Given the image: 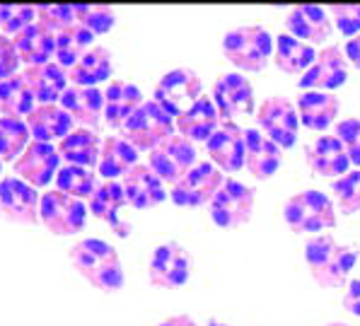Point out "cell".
Returning a JSON list of instances; mask_svg holds the SVG:
<instances>
[{
  "instance_id": "obj_50",
  "label": "cell",
  "mask_w": 360,
  "mask_h": 326,
  "mask_svg": "<svg viewBox=\"0 0 360 326\" xmlns=\"http://www.w3.org/2000/svg\"><path fill=\"white\" fill-rule=\"evenodd\" d=\"M0 116H3V109H0Z\"/></svg>"
},
{
  "instance_id": "obj_24",
  "label": "cell",
  "mask_w": 360,
  "mask_h": 326,
  "mask_svg": "<svg viewBox=\"0 0 360 326\" xmlns=\"http://www.w3.org/2000/svg\"><path fill=\"white\" fill-rule=\"evenodd\" d=\"M288 34L300 39V41H326L331 37V20L329 10L317 5H297L290 8L285 15Z\"/></svg>"
},
{
  "instance_id": "obj_3",
  "label": "cell",
  "mask_w": 360,
  "mask_h": 326,
  "mask_svg": "<svg viewBox=\"0 0 360 326\" xmlns=\"http://www.w3.org/2000/svg\"><path fill=\"white\" fill-rule=\"evenodd\" d=\"M223 53L240 73H262L274 53V39L262 25H242L223 37Z\"/></svg>"
},
{
  "instance_id": "obj_10",
  "label": "cell",
  "mask_w": 360,
  "mask_h": 326,
  "mask_svg": "<svg viewBox=\"0 0 360 326\" xmlns=\"http://www.w3.org/2000/svg\"><path fill=\"white\" fill-rule=\"evenodd\" d=\"M225 176L213 162H198L176 186H172V203L181 208H198L206 206L215 198V193L223 189Z\"/></svg>"
},
{
  "instance_id": "obj_36",
  "label": "cell",
  "mask_w": 360,
  "mask_h": 326,
  "mask_svg": "<svg viewBox=\"0 0 360 326\" xmlns=\"http://www.w3.org/2000/svg\"><path fill=\"white\" fill-rule=\"evenodd\" d=\"M30 129H27V121L20 116H0V157L3 162H15L22 152L30 145Z\"/></svg>"
},
{
  "instance_id": "obj_11",
  "label": "cell",
  "mask_w": 360,
  "mask_h": 326,
  "mask_svg": "<svg viewBox=\"0 0 360 326\" xmlns=\"http://www.w3.org/2000/svg\"><path fill=\"white\" fill-rule=\"evenodd\" d=\"M191 273V256L176 242H165V244L155 247L150 263H148V278L158 288H181L189 280Z\"/></svg>"
},
{
  "instance_id": "obj_13",
  "label": "cell",
  "mask_w": 360,
  "mask_h": 326,
  "mask_svg": "<svg viewBox=\"0 0 360 326\" xmlns=\"http://www.w3.org/2000/svg\"><path fill=\"white\" fill-rule=\"evenodd\" d=\"M39 203L41 196L34 186L22 181L20 176H3L0 179V215L10 223L18 225H37L39 220Z\"/></svg>"
},
{
  "instance_id": "obj_2",
  "label": "cell",
  "mask_w": 360,
  "mask_h": 326,
  "mask_svg": "<svg viewBox=\"0 0 360 326\" xmlns=\"http://www.w3.org/2000/svg\"><path fill=\"white\" fill-rule=\"evenodd\" d=\"M304 261L322 288H343L358 263V249L339 244L334 237L317 235L304 244Z\"/></svg>"
},
{
  "instance_id": "obj_23",
  "label": "cell",
  "mask_w": 360,
  "mask_h": 326,
  "mask_svg": "<svg viewBox=\"0 0 360 326\" xmlns=\"http://www.w3.org/2000/svg\"><path fill=\"white\" fill-rule=\"evenodd\" d=\"M30 90L34 92L39 104H58L63 92L68 90V70L60 68L56 60L51 63H41V65H27L22 70Z\"/></svg>"
},
{
  "instance_id": "obj_49",
  "label": "cell",
  "mask_w": 360,
  "mask_h": 326,
  "mask_svg": "<svg viewBox=\"0 0 360 326\" xmlns=\"http://www.w3.org/2000/svg\"><path fill=\"white\" fill-rule=\"evenodd\" d=\"M0 174H3V157H0Z\"/></svg>"
},
{
  "instance_id": "obj_45",
  "label": "cell",
  "mask_w": 360,
  "mask_h": 326,
  "mask_svg": "<svg viewBox=\"0 0 360 326\" xmlns=\"http://www.w3.org/2000/svg\"><path fill=\"white\" fill-rule=\"evenodd\" d=\"M346 56L360 70V34L353 37V39H348V41H346Z\"/></svg>"
},
{
  "instance_id": "obj_25",
  "label": "cell",
  "mask_w": 360,
  "mask_h": 326,
  "mask_svg": "<svg viewBox=\"0 0 360 326\" xmlns=\"http://www.w3.org/2000/svg\"><path fill=\"white\" fill-rule=\"evenodd\" d=\"M245 143H247L245 167L249 169V174L254 179H269V176L278 172L281 162H283V152H281V148L269 136H264L259 129H247Z\"/></svg>"
},
{
  "instance_id": "obj_46",
  "label": "cell",
  "mask_w": 360,
  "mask_h": 326,
  "mask_svg": "<svg viewBox=\"0 0 360 326\" xmlns=\"http://www.w3.org/2000/svg\"><path fill=\"white\" fill-rule=\"evenodd\" d=\"M158 326H198L193 319L189 317V314H174V317H167L162 319Z\"/></svg>"
},
{
  "instance_id": "obj_7",
  "label": "cell",
  "mask_w": 360,
  "mask_h": 326,
  "mask_svg": "<svg viewBox=\"0 0 360 326\" xmlns=\"http://www.w3.org/2000/svg\"><path fill=\"white\" fill-rule=\"evenodd\" d=\"M203 97V80L191 68H174L155 85V102L169 116H181Z\"/></svg>"
},
{
  "instance_id": "obj_42",
  "label": "cell",
  "mask_w": 360,
  "mask_h": 326,
  "mask_svg": "<svg viewBox=\"0 0 360 326\" xmlns=\"http://www.w3.org/2000/svg\"><path fill=\"white\" fill-rule=\"evenodd\" d=\"M329 15L343 37L353 39L360 34V5H334L329 8Z\"/></svg>"
},
{
  "instance_id": "obj_28",
  "label": "cell",
  "mask_w": 360,
  "mask_h": 326,
  "mask_svg": "<svg viewBox=\"0 0 360 326\" xmlns=\"http://www.w3.org/2000/svg\"><path fill=\"white\" fill-rule=\"evenodd\" d=\"M102 138L97 136V131L87 129H75L70 136H65L58 143V155L60 159H65V164H77V167H97L99 157H102Z\"/></svg>"
},
{
  "instance_id": "obj_39",
  "label": "cell",
  "mask_w": 360,
  "mask_h": 326,
  "mask_svg": "<svg viewBox=\"0 0 360 326\" xmlns=\"http://www.w3.org/2000/svg\"><path fill=\"white\" fill-rule=\"evenodd\" d=\"M77 22L92 34H107L116 25V10L109 5H77Z\"/></svg>"
},
{
  "instance_id": "obj_38",
  "label": "cell",
  "mask_w": 360,
  "mask_h": 326,
  "mask_svg": "<svg viewBox=\"0 0 360 326\" xmlns=\"http://www.w3.org/2000/svg\"><path fill=\"white\" fill-rule=\"evenodd\" d=\"M331 191L339 203V211L343 215H353L360 211V169L339 176L331 181Z\"/></svg>"
},
{
  "instance_id": "obj_27",
  "label": "cell",
  "mask_w": 360,
  "mask_h": 326,
  "mask_svg": "<svg viewBox=\"0 0 360 326\" xmlns=\"http://www.w3.org/2000/svg\"><path fill=\"white\" fill-rule=\"evenodd\" d=\"M20 58L27 65H41L56 60V34L41 22H32L27 30L13 37Z\"/></svg>"
},
{
  "instance_id": "obj_17",
  "label": "cell",
  "mask_w": 360,
  "mask_h": 326,
  "mask_svg": "<svg viewBox=\"0 0 360 326\" xmlns=\"http://www.w3.org/2000/svg\"><path fill=\"white\" fill-rule=\"evenodd\" d=\"M213 102L220 119L232 121L254 112V87L242 73H225L213 85Z\"/></svg>"
},
{
  "instance_id": "obj_21",
  "label": "cell",
  "mask_w": 360,
  "mask_h": 326,
  "mask_svg": "<svg viewBox=\"0 0 360 326\" xmlns=\"http://www.w3.org/2000/svg\"><path fill=\"white\" fill-rule=\"evenodd\" d=\"M304 159H307L309 169L319 176H343L348 174V152L343 148V143L336 136H319L317 141H312L307 148H304Z\"/></svg>"
},
{
  "instance_id": "obj_19",
  "label": "cell",
  "mask_w": 360,
  "mask_h": 326,
  "mask_svg": "<svg viewBox=\"0 0 360 326\" xmlns=\"http://www.w3.org/2000/svg\"><path fill=\"white\" fill-rule=\"evenodd\" d=\"M121 186H124V193H126V203H129L131 208H136V211H148V208L160 206V203L167 198L162 179H160L148 164H141V162L124 176Z\"/></svg>"
},
{
  "instance_id": "obj_35",
  "label": "cell",
  "mask_w": 360,
  "mask_h": 326,
  "mask_svg": "<svg viewBox=\"0 0 360 326\" xmlns=\"http://www.w3.org/2000/svg\"><path fill=\"white\" fill-rule=\"evenodd\" d=\"M95 34L87 32L82 25L68 27V30L58 32L56 34V63L60 68L70 70L73 65L95 46Z\"/></svg>"
},
{
  "instance_id": "obj_43",
  "label": "cell",
  "mask_w": 360,
  "mask_h": 326,
  "mask_svg": "<svg viewBox=\"0 0 360 326\" xmlns=\"http://www.w3.org/2000/svg\"><path fill=\"white\" fill-rule=\"evenodd\" d=\"M20 60L22 58H20V53H18V46H15L13 37L0 34V82H3L5 77L18 73Z\"/></svg>"
},
{
  "instance_id": "obj_22",
  "label": "cell",
  "mask_w": 360,
  "mask_h": 326,
  "mask_svg": "<svg viewBox=\"0 0 360 326\" xmlns=\"http://www.w3.org/2000/svg\"><path fill=\"white\" fill-rule=\"evenodd\" d=\"M25 121L32 138L39 143H60L65 136H70L75 131V121L70 119V114L60 104H39Z\"/></svg>"
},
{
  "instance_id": "obj_44",
  "label": "cell",
  "mask_w": 360,
  "mask_h": 326,
  "mask_svg": "<svg viewBox=\"0 0 360 326\" xmlns=\"http://www.w3.org/2000/svg\"><path fill=\"white\" fill-rule=\"evenodd\" d=\"M343 307H346L353 317H360V278L348 283V290H346V295H343Z\"/></svg>"
},
{
  "instance_id": "obj_29",
  "label": "cell",
  "mask_w": 360,
  "mask_h": 326,
  "mask_svg": "<svg viewBox=\"0 0 360 326\" xmlns=\"http://www.w3.org/2000/svg\"><path fill=\"white\" fill-rule=\"evenodd\" d=\"M341 102L331 92H302L297 97L300 124L312 131H326L336 121Z\"/></svg>"
},
{
  "instance_id": "obj_14",
  "label": "cell",
  "mask_w": 360,
  "mask_h": 326,
  "mask_svg": "<svg viewBox=\"0 0 360 326\" xmlns=\"http://www.w3.org/2000/svg\"><path fill=\"white\" fill-rule=\"evenodd\" d=\"M13 169L22 181H27L34 189L37 186H49L51 179H56L60 169L58 148H53L51 143L32 141L27 145V150L13 162Z\"/></svg>"
},
{
  "instance_id": "obj_20",
  "label": "cell",
  "mask_w": 360,
  "mask_h": 326,
  "mask_svg": "<svg viewBox=\"0 0 360 326\" xmlns=\"http://www.w3.org/2000/svg\"><path fill=\"white\" fill-rule=\"evenodd\" d=\"M143 92L129 80H109L104 87V124L112 129H124V124L143 107Z\"/></svg>"
},
{
  "instance_id": "obj_26",
  "label": "cell",
  "mask_w": 360,
  "mask_h": 326,
  "mask_svg": "<svg viewBox=\"0 0 360 326\" xmlns=\"http://www.w3.org/2000/svg\"><path fill=\"white\" fill-rule=\"evenodd\" d=\"M220 112L215 107L213 97L203 95L196 104L184 112L181 116H176V129H179V136H184L186 141H198V143H208L210 136L220 129Z\"/></svg>"
},
{
  "instance_id": "obj_31",
  "label": "cell",
  "mask_w": 360,
  "mask_h": 326,
  "mask_svg": "<svg viewBox=\"0 0 360 326\" xmlns=\"http://www.w3.org/2000/svg\"><path fill=\"white\" fill-rule=\"evenodd\" d=\"M314 60H317V51L312 48V44H304L290 34H278V39H276L274 63L278 65V70H283V73L304 75L312 68Z\"/></svg>"
},
{
  "instance_id": "obj_18",
  "label": "cell",
  "mask_w": 360,
  "mask_h": 326,
  "mask_svg": "<svg viewBox=\"0 0 360 326\" xmlns=\"http://www.w3.org/2000/svg\"><path fill=\"white\" fill-rule=\"evenodd\" d=\"M60 107L70 114L77 129L97 131L104 119V92L99 87H77L70 85L60 97Z\"/></svg>"
},
{
  "instance_id": "obj_33",
  "label": "cell",
  "mask_w": 360,
  "mask_h": 326,
  "mask_svg": "<svg viewBox=\"0 0 360 326\" xmlns=\"http://www.w3.org/2000/svg\"><path fill=\"white\" fill-rule=\"evenodd\" d=\"M124 203H126V193L119 181H99L95 193L87 201V208H90V213L97 220L109 223L121 237H126V228L119 223V211Z\"/></svg>"
},
{
  "instance_id": "obj_48",
  "label": "cell",
  "mask_w": 360,
  "mask_h": 326,
  "mask_svg": "<svg viewBox=\"0 0 360 326\" xmlns=\"http://www.w3.org/2000/svg\"><path fill=\"white\" fill-rule=\"evenodd\" d=\"M329 326H348V324H343V322H334V324H329Z\"/></svg>"
},
{
  "instance_id": "obj_41",
  "label": "cell",
  "mask_w": 360,
  "mask_h": 326,
  "mask_svg": "<svg viewBox=\"0 0 360 326\" xmlns=\"http://www.w3.org/2000/svg\"><path fill=\"white\" fill-rule=\"evenodd\" d=\"M336 138L343 143L351 159L356 167H360V119H343L336 124Z\"/></svg>"
},
{
  "instance_id": "obj_9",
  "label": "cell",
  "mask_w": 360,
  "mask_h": 326,
  "mask_svg": "<svg viewBox=\"0 0 360 326\" xmlns=\"http://www.w3.org/2000/svg\"><path fill=\"white\" fill-rule=\"evenodd\" d=\"M210 220L218 228L235 230L252 220L254 211V191L247 184H240L235 179H225L223 189L215 193V198L208 203Z\"/></svg>"
},
{
  "instance_id": "obj_30",
  "label": "cell",
  "mask_w": 360,
  "mask_h": 326,
  "mask_svg": "<svg viewBox=\"0 0 360 326\" xmlns=\"http://www.w3.org/2000/svg\"><path fill=\"white\" fill-rule=\"evenodd\" d=\"M138 164V150L121 136L104 138L102 157H99L97 172L104 176V181H116L119 176H126Z\"/></svg>"
},
{
  "instance_id": "obj_12",
  "label": "cell",
  "mask_w": 360,
  "mask_h": 326,
  "mask_svg": "<svg viewBox=\"0 0 360 326\" xmlns=\"http://www.w3.org/2000/svg\"><path fill=\"white\" fill-rule=\"evenodd\" d=\"M259 121V131L264 136H269L281 150L285 148H292L297 141V109L290 99L285 97H271L259 107L257 114Z\"/></svg>"
},
{
  "instance_id": "obj_34",
  "label": "cell",
  "mask_w": 360,
  "mask_h": 326,
  "mask_svg": "<svg viewBox=\"0 0 360 326\" xmlns=\"http://www.w3.org/2000/svg\"><path fill=\"white\" fill-rule=\"evenodd\" d=\"M0 109L3 114L20 116V119H27L37 109V97L22 73H15L0 82Z\"/></svg>"
},
{
  "instance_id": "obj_4",
  "label": "cell",
  "mask_w": 360,
  "mask_h": 326,
  "mask_svg": "<svg viewBox=\"0 0 360 326\" xmlns=\"http://www.w3.org/2000/svg\"><path fill=\"white\" fill-rule=\"evenodd\" d=\"M285 225L297 235H314V232L331 230L336 225V208L329 196L322 191H300L290 196L283 206Z\"/></svg>"
},
{
  "instance_id": "obj_37",
  "label": "cell",
  "mask_w": 360,
  "mask_h": 326,
  "mask_svg": "<svg viewBox=\"0 0 360 326\" xmlns=\"http://www.w3.org/2000/svg\"><path fill=\"white\" fill-rule=\"evenodd\" d=\"M56 189L68 193L73 198H80V201H90V196L97 189V174L87 167H77V164H63L56 174Z\"/></svg>"
},
{
  "instance_id": "obj_1",
  "label": "cell",
  "mask_w": 360,
  "mask_h": 326,
  "mask_svg": "<svg viewBox=\"0 0 360 326\" xmlns=\"http://www.w3.org/2000/svg\"><path fill=\"white\" fill-rule=\"evenodd\" d=\"M68 256L77 273L97 290L114 292L124 288V266H121L119 252L109 242L87 237L70 247Z\"/></svg>"
},
{
  "instance_id": "obj_16",
  "label": "cell",
  "mask_w": 360,
  "mask_h": 326,
  "mask_svg": "<svg viewBox=\"0 0 360 326\" xmlns=\"http://www.w3.org/2000/svg\"><path fill=\"white\" fill-rule=\"evenodd\" d=\"M339 46H326L317 53V60L304 75H300L297 85L304 92H329L336 90L346 82L348 77V63Z\"/></svg>"
},
{
  "instance_id": "obj_40",
  "label": "cell",
  "mask_w": 360,
  "mask_h": 326,
  "mask_svg": "<svg viewBox=\"0 0 360 326\" xmlns=\"http://www.w3.org/2000/svg\"><path fill=\"white\" fill-rule=\"evenodd\" d=\"M32 22H37V8H32V5H0V30H3V34H20Z\"/></svg>"
},
{
  "instance_id": "obj_6",
  "label": "cell",
  "mask_w": 360,
  "mask_h": 326,
  "mask_svg": "<svg viewBox=\"0 0 360 326\" xmlns=\"http://www.w3.org/2000/svg\"><path fill=\"white\" fill-rule=\"evenodd\" d=\"M87 213L90 208L85 206V201L73 198L68 193L51 189L41 193V203H39V220L51 235L68 237L77 235V232L85 230Z\"/></svg>"
},
{
  "instance_id": "obj_32",
  "label": "cell",
  "mask_w": 360,
  "mask_h": 326,
  "mask_svg": "<svg viewBox=\"0 0 360 326\" xmlns=\"http://www.w3.org/2000/svg\"><path fill=\"white\" fill-rule=\"evenodd\" d=\"M109 77H112V53H109V48L99 46V44H95V46L68 70L70 85H77V87H97L99 82L109 80Z\"/></svg>"
},
{
  "instance_id": "obj_15",
  "label": "cell",
  "mask_w": 360,
  "mask_h": 326,
  "mask_svg": "<svg viewBox=\"0 0 360 326\" xmlns=\"http://www.w3.org/2000/svg\"><path fill=\"white\" fill-rule=\"evenodd\" d=\"M206 150L213 159V164L223 172H240L247 164V143L245 131L235 121H223L220 129L210 136Z\"/></svg>"
},
{
  "instance_id": "obj_47",
  "label": "cell",
  "mask_w": 360,
  "mask_h": 326,
  "mask_svg": "<svg viewBox=\"0 0 360 326\" xmlns=\"http://www.w3.org/2000/svg\"><path fill=\"white\" fill-rule=\"evenodd\" d=\"M206 326H230V324H223V322H208Z\"/></svg>"
},
{
  "instance_id": "obj_8",
  "label": "cell",
  "mask_w": 360,
  "mask_h": 326,
  "mask_svg": "<svg viewBox=\"0 0 360 326\" xmlns=\"http://www.w3.org/2000/svg\"><path fill=\"white\" fill-rule=\"evenodd\" d=\"M196 148L191 141H186L184 136L174 133L172 138L158 145L148 157V167L162 179V184L176 186L186 174L196 167Z\"/></svg>"
},
{
  "instance_id": "obj_5",
  "label": "cell",
  "mask_w": 360,
  "mask_h": 326,
  "mask_svg": "<svg viewBox=\"0 0 360 326\" xmlns=\"http://www.w3.org/2000/svg\"><path fill=\"white\" fill-rule=\"evenodd\" d=\"M176 121L160 107L158 102H146L136 114L121 129V138L129 141L138 152L141 150H155L158 145H162L167 138L174 136Z\"/></svg>"
}]
</instances>
